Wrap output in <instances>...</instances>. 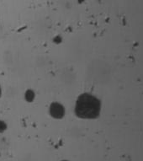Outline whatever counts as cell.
<instances>
[{
  "label": "cell",
  "mask_w": 143,
  "mask_h": 161,
  "mask_svg": "<svg viewBox=\"0 0 143 161\" xmlns=\"http://www.w3.org/2000/svg\"><path fill=\"white\" fill-rule=\"evenodd\" d=\"M2 94H3V90H2V87H1V85H0V97L2 96Z\"/></svg>",
  "instance_id": "8992f818"
},
{
  "label": "cell",
  "mask_w": 143,
  "mask_h": 161,
  "mask_svg": "<svg viewBox=\"0 0 143 161\" xmlns=\"http://www.w3.org/2000/svg\"><path fill=\"white\" fill-rule=\"evenodd\" d=\"M8 129V124L6 123L5 121L0 120V133H3Z\"/></svg>",
  "instance_id": "277c9868"
},
{
  "label": "cell",
  "mask_w": 143,
  "mask_h": 161,
  "mask_svg": "<svg viewBox=\"0 0 143 161\" xmlns=\"http://www.w3.org/2000/svg\"><path fill=\"white\" fill-rule=\"evenodd\" d=\"M48 114L55 120H61L66 115V108L63 104L58 101H53L48 107Z\"/></svg>",
  "instance_id": "7a4b0ae2"
},
{
  "label": "cell",
  "mask_w": 143,
  "mask_h": 161,
  "mask_svg": "<svg viewBox=\"0 0 143 161\" xmlns=\"http://www.w3.org/2000/svg\"><path fill=\"white\" fill-rule=\"evenodd\" d=\"M35 97H36L35 92L32 89H27L24 91V100L26 101L27 103H32V102H34V100H35Z\"/></svg>",
  "instance_id": "3957f363"
},
{
  "label": "cell",
  "mask_w": 143,
  "mask_h": 161,
  "mask_svg": "<svg viewBox=\"0 0 143 161\" xmlns=\"http://www.w3.org/2000/svg\"><path fill=\"white\" fill-rule=\"evenodd\" d=\"M102 110L101 100L91 93H82L77 96L74 105L75 116L82 120L98 118Z\"/></svg>",
  "instance_id": "6da1fadb"
},
{
  "label": "cell",
  "mask_w": 143,
  "mask_h": 161,
  "mask_svg": "<svg viewBox=\"0 0 143 161\" xmlns=\"http://www.w3.org/2000/svg\"><path fill=\"white\" fill-rule=\"evenodd\" d=\"M62 36H61L60 35H56L55 36L53 37L52 39V42L54 44H56V45H59V44H61L62 42Z\"/></svg>",
  "instance_id": "5b68a950"
},
{
  "label": "cell",
  "mask_w": 143,
  "mask_h": 161,
  "mask_svg": "<svg viewBox=\"0 0 143 161\" xmlns=\"http://www.w3.org/2000/svg\"><path fill=\"white\" fill-rule=\"evenodd\" d=\"M61 161H69V160H67V159H62V160Z\"/></svg>",
  "instance_id": "52a82bcc"
}]
</instances>
